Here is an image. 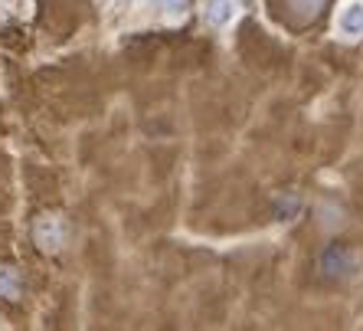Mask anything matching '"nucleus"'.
<instances>
[{
	"label": "nucleus",
	"instance_id": "obj_3",
	"mask_svg": "<svg viewBox=\"0 0 363 331\" xmlns=\"http://www.w3.org/2000/svg\"><path fill=\"white\" fill-rule=\"evenodd\" d=\"M235 17L233 0H203V20L210 27H229Z\"/></svg>",
	"mask_w": 363,
	"mask_h": 331
},
{
	"label": "nucleus",
	"instance_id": "obj_7",
	"mask_svg": "<svg viewBox=\"0 0 363 331\" xmlns=\"http://www.w3.org/2000/svg\"><path fill=\"white\" fill-rule=\"evenodd\" d=\"M157 10H164L167 17H183V10H187V0H150Z\"/></svg>",
	"mask_w": 363,
	"mask_h": 331
},
{
	"label": "nucleus",
	"instance_id": "obj_5",
	"mask_svg": "<svg viewBox=\"0 0 363 331\" xmlns=\"http://www.w3.org/2000/svg\"><path fill=\"white\" fill-rule=\"evenodd\" d=\"M0 295L3 299H20V276H17V269L0 266Z\"/></svg>",
	"mask_w": 363,
	"mask_h": 331
},
{
	"label": "nucleus",
	"instance_id": "obj_6",
	"mask_svg": "<svg viewBox=\"0 0 363 331\" xmlns=\"http://www.w3.org/2000/svg\"><path fill=\"white\" fill-rule=\"evenodd\" d=\"M298 207H301V200L295 197V193H291L288 200H285V197H278V200H275V216H278V220H295Z\"/></svg>",
	"mask_w": 363,
	"mask_h": 331
},
{
	"label": "nucleus",
	"instance_id": "obj_1",
	"mask_svg": "<svg viewBox=\"0 0 363 331\" xmlns=\"http://www.w3.org/2000/svg\"><path fill=\"white\" fill-rule=\"evenodd\" d=\"M334 30L343 40H360L363 36V0H347L334 20Z\"/></svg>",
	"mask_w": 363,
	"mask_h": 331
},
{
	"label": "nucleus",
	"instance_id": "obj_8",
	"mask_svg": "<svg viewBox=\"0 0 363 331\" xmlns=\"http://www.w3.org/2000/svg\"><path fill=\"white\" fill-rule=\"evenodd\" d=\"M320 3H324V0H291V7H295V13H298L301 20L314 17V13L320 10Z\"/></svg>",
	"mask_w": 363,
	"mask_h": 331
},
{
	"label": "nucleus",
	"instance_id": "obj_4",
	"mask_svg": "<svg viewBox=\"0 0 363 331\" xmlns=\"http://www.w3.org/2000/svg\"><path fill=\"white\" fill-rule=\"evenodd\" d=\"M350 269H357V256L347 249H327L324 253V272L327 276H350Z\"/></svg>",
	"mask_w": 363,
	"mask_h": 331
},
{
	"label": "nucleus",
	"instance_id": "obj_2",
	"mask_svg": "<svg viewBox=\"0 0 363 331\" xmlns=\"http://www.w3.org/2000/svg\"><path fill=\"white\" fill-rule=\"evenodd\" d=\"M36 243L43 246L46 253H56L59 246H63V240H65V226L56 220V216H43L40 223H36Z\"/></svg>",
	"mask_w": 363,
	"mask_h": 331
}]
</instances>
